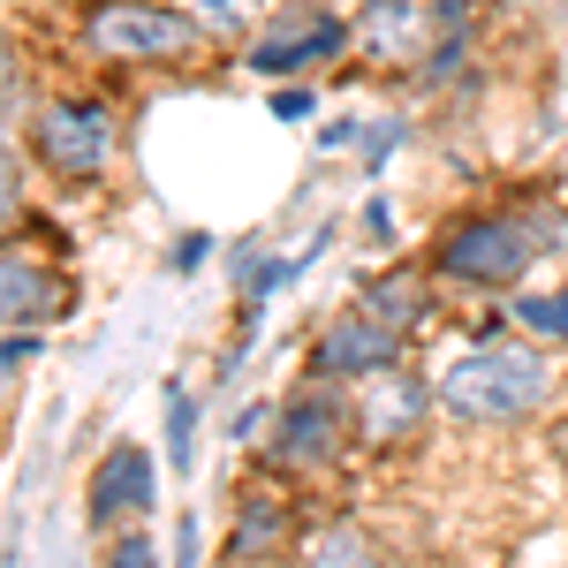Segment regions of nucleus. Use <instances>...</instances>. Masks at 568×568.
Here are the masks:
<instances>
[{"mask_svg": "<svg viewBox=\"0 0 568 568\" xmlns=\"http://www.w3.org/2000/svg\"><path fill=\"white\" fill-rule=\"evenodd\" d=\"M568 220L554 205H538V213H478V220H455L447 235H439L433 265L447 281H478V288H516L538 251H554L561 243Z\"/></svg>", "mask_w": 568, "mask_h": 568, "instance_id": "f257e3e1", "label": "nucleus"}, {"mask_svg": "<svg viewBox=\"0 0 568 568\" xmlns=\"http://www.w3.org/2000/svg\"><path fill=\"white\" fill-rule=\"evenodd\" d=\"M439 402L470 425H516L546 402V364L530 349H508V342H485V349L455 356L439 372Z\"/></svg>", "mask_w": 568, "mask_h": 568, "instance_id": "f03ea898", "label": "nucleus"}, {"mask_svg": "<svg viewBox=\"0 0 568 568\" xmlns=\"http://www.w3.org/2000/svg\"><path fill=\"white\" fill-rule=\"evenodd\" d=\"M31 152H39L45 175L99 182L114 168V114L91 106V99H53V106H39V122H31Z\"/></svg>", "mask_w": 568, "mask_h": 568, "instance_id": "7ed1b4c3", "label": "nucleus"}, {"mask_svg": "<svg viewBox=\"0 0 568 568\" xmlns=\"http://www.w3.org/2000/svg\"><path fill=\"white\" fill-rule=\"evenodd\" d=\"M84 39L99 45L106 61H175V53L197 45V16L160 8V0H99Z\"/></svg>", "mask_w": 568, "mask_h": 568, "instance_id": "20e7f679", "label": "nucleus"}, {"mask_svg": "<svg viewBox=\"0 0 568 568\" xmlns=\"http://www.w3.org/2000/svg\"><path fill=\"white\" fill-rule=\"evenodd\" d=\"M394 356H402V326H387L379 311H349L318 334L311 379H372V372H394Z\"/></svg>", "mask_w": 568, "mask_h": 568, "instance_id": "39448f33", "label": "nucleus"}, {"mask_svg": "<svg viewBox=\"0 0 568 568\" xmlns=\"http://www.w3.org/2000/svg\"><path fill=\"white\" fill-rule=\"evenodd\" d=\"M342 439H349V409H342V394L318 379V387H304L288 409H281L273 455H281V463H296V470H318V463H334V455H342Z\"/></svg>", "mask_w": 568, "mask_h": 568, "instance_id": "423d86ee", "label": "nucleus"}, {"mask_svg": "<svg viewBox=\"0 0 568 568\" xmlns=\"http://www.w3.org/2000/svg\"><path fill=\"white\" fill-rule=\"evenodd\" d=\"M144 508H152V455H144L136 439H122V447H106L99 470H91L84 516H91V530H122V524H136Z\"/></svg>", "mask_w": 568, "mask_h": 568, "instance_id": "0eeeda50", "label": "nucleus"}, {"mask_svg": "<svg viewBox=\"0 0 568 568\" xmlns=\"http://www.w3.org/2000/svg\"><path fill=\"white\" fill-rule=\"evenodd\" d=\"M425 409H433V387H425V379H409V372H372L364 394H356V433L372 439V447H394V439L417 433Z\"/></svg>", "mask_w": 568, "mask_h": 568, "instance_id": "6e6552de", "label": "nucleus"}, {"mask_svg": "<svg viewBox=\"0 0 568 568\" xmlns=\"http://www.w3.org/2000/svg\"><path fill=\"white\" fill-rule=\"evenodd\" d=\"M433 31V8H417V0H372L364 16H356V45L372 53V61H417V45Z\"/></svg>", "mask_w": 568, "mask_h": 568, "instance_id": "1a4fd4ad", "label": "nucleus"}, {"mask_svg": "<svg viewBox=\"0 0 568 568\" xmlns=\"http://www.w3.org/2000/svg\"><path fill=\"white\" fill-rule=\"evenodd\" d=\"M53 311H61V281L31 251H8L0 243V326H39Z\"/></svg>", "mask_w": 568, "mask_h": 568, "instance_id": "9d476101", "label": "nucleus"}, {"mask_svg": "<svg viewBox=\"0 0 568 568\" xmlns=\"http://www.w3.org/2000/svg\"><path fill=\"white\" fill-rule=\"evenodd\" d=\"M288 31H273V39L251 45V61L258 69H304V61H326V53H342L349 45V23H334V16H318L304 31V16H281Z\"/></svg>", "mask_w": 568, "mask_h": 568, "instance_id": "9b49d317", "label": "nucleus"}, {"mask_svg": "<svg viewBox=\"0 0 568 568\" xmlns=\"http://www.w3.org/2000/svg\"><path fill=\"white\" fill-rule=\"evenodd\" d=\"M304 568H387V554H379L356 524H334V530H318V538H311Z\"/></svg>", "mask_w": 568, "mask_h": 568, "instance_id": "f8f14e48", "label": "nucleus"}, {"mask_svg": "<svg viewBox=\"0 0 568 568\" xmlns=\"http://www.w3.org/2000/svg\"><path fill=\"white\" fill-rule=\"evenodd\" d=\"M372 311H379L387 326H417V318H425V281H417V273L372 281Z\"/></svg>", "mask_w": 568, "mask_h": 568, "instance_id": "ddd939ff", "label": "nucleus"}, {"mask_svg": "<svg viewBox=\"0 0 568 568\" xmlns=\"http://www.w3.org/2000/svg\"><path fill=\"white\" fill-rule=\"evenodd\" d=\"M281 538V500H243V524H235V554H265Z\"/></svg>", "mask_w": 568, "mask_h": 568, "instance_id": "4468645a", "label": "nucleus"}, {"mask_svg": "<svg viewBox=\"0 0 568 568\" xmlns=\"http://www.w3.org/2000/svg\"><path fill=\"white\" fill-rule=\"evenodd\" d=\"M516 318H524V326H538V334H561V342H568V288H561V296H524V304H516Z\"/></svg>", "mask_w": 568, "mask_h": 568, "instance_id": "2eb2a0df", "label": "nucleus"}, {"mask_svg": "<svg viewBox=\"0 0 568 568\" xmlns=\"http://www.w3.org/2000/svg\"><path fill=\"white\" fill-rule=\"evenodd\" d=\"M182 16H197V31H243V0H182Z\"/></svg>", "mask_w": 568, "mask_h": 568, "instance_id": "dca6fc26", "label": "nucleus"}, {"mask_svg": "<svg viewBox=\"0 0 568 568\" xmlns=\"http://www.w3.org/2000/svg\"><path fill=\"white\" fill-rule=\"evenodd\" d=\"M16 205H23V168H16V152H8V136H0V227L16 220Z\"/></svg>", "mask_w": 568, "mask_h": 568, "instance_id": "f3484780", "label": "nucleus"}, {"mask_svg": "<svg viewBox=\"0 0 568 568\" xmlns=\"http://www.w3.org/2000/svg\"><path fill=\"white\" fill-rule=\"evenodd\" d=\"M168 433H175V463L190 470V433H197V402H182V394L168 402Z\"/></svg>", "mask_w": 568, "mask_h": 568, "instance_id": "a211bd4d", "label": "nucleus"}, {"mask_svg": "<svg viewBox=\"0 0 568 568\" xmlns=\"http://www.w3.org/2000/svg\"><path fill=\"white\" fill-rule=\"evenodd\" d=\"M106 568H160V554H152V538H122V546H114V554H106Z\"/></svg>", "mask_w": 568, "mask_h": 568, "instance_id": "6ab92c4d", "label": "nucleus"}, {"mask_svg": "<svg viewBox=\"0 0 568 568\" xmlns=\"http://www.w3.org/2000/svg\"><path fill=\"white\" fill-rule=\"evenodd\" d=\"M16 99V45H8V31H0V106Z\"/></svg>", "mask_w": 568, "mask_h": 568, "instance_id": "aec40b11", "label": "nucleus"}, {"mask_svg": "<svg viewBox=\"0 0 568 568\" xmlns=\"http://www.w3.org/2000/svg\"><path fill=\"white\" fill-rule=\"evenodd\" d=\"M463 8H470V0H433V16H439V23H455Z\"/></svg>", "mask_w": 568, "mask_h": 568, "instance_id": "412c9836", "label": "nucleus"}, {"mask_svg": "<svg viewBox=\"0 0 568 568\" xmlns=\"http://www.w3.org/2000/svg\"><path fill=\"white\" fill-rule=\"evenodd\" d=\"M554 455H561V470H568V417L554 425Z\"/></svg>", "mask_w": 568, "mask_h": 568, "instance_id": "4be33fe9", "label": "nucleus"}]
</instances>
